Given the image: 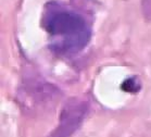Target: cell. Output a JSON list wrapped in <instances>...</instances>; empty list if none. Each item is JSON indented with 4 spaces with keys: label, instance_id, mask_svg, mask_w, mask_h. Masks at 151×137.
<instances>
[{
    "label": "cell",
    "instance_id": "cell-1",
    "mask_svg": "<svg viewBox=\"0 0 151 137\" xmlns=\"http://www.w3.org/2000/svg\"><path fill=\"white\" fill-rule=\"evenodd\" d=\"M42 26L48 33L49 47L59 56L78 53L91 38V28L84 17L58 2L46 4Z\"/></svg>",
    "mask_w": 151,
    "mask_h": 137
},
{
    "label": "cell",
    "instance_id": "cell-2",
    "mask_svg": "<svg viewBox=\"0 0 151 137\" xmlns=\"http://www.w3.org/2000/svg\"><path fill=\"white\" fill-rule=\"evenodd\" d=\"M86 107L83 103H72L63 110L61 121L50 137H70L81 125L85 117Z\"/></svg>",
    "mask_w": 151,
    "mask_h": 137
},
{
    "label": "cell",
    "instance_id": "cell-3",
    "mask_svg": "<svg viewBox=\"0 0 151 137\" xmlns=\"http://www.w3.org/2000/svg\"><path fill=\"white\" fill-rule=\"evenodd\" d=\"M122 88L126 92H131V93H135L139 90L140 88V83L138 82V79L136 77H132V79H126L122 85Z\"/></svg>",
    "mask_w": 151,
    "mask_h": 137
}]
</instances>
